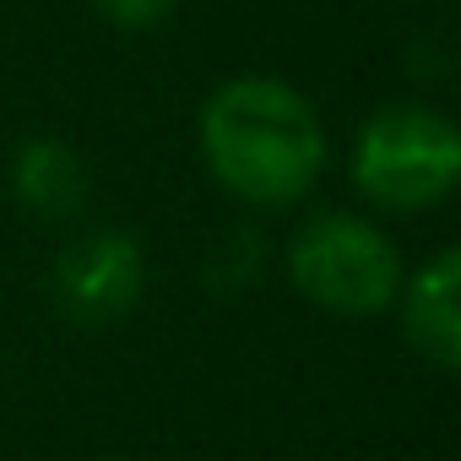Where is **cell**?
I'll list each match as a JSON object with an SVG mask.
<instances>
[{"instance_id":"6da1fadb","label":"cell","mask_w":461,"mask_h":461,"mask_svg":"<svg viewBox=\"0 0 461 461\" xmlns=\"http://www.w3.org/2000/svg\"><path fill=\"white\" fill-rule=\"evenodd\" d=\"M326 152L315 104L283 77H228L201 104V158L212 179L256 212L304 201L326 174Z\"/></svg>"},{"instance_id":"7a4b0ae2","label":"cell","mask_w":461,"mask_h":461,"mask_svg":"<svg viewBox=\"0 0 461 461\" xmlns=\"http://www.w3.org/2000/svg\"><path fill=\"white\" fill-rule=\"evenodd\" d=\"M288 283L304 304L337 321H369L385 315L402 294V256L375 217L358 212H315L288 240Z\"/></svg>"},{"instance_id":"3957f363","label":"cell","mask_w":461,"mask_h":461,"mask_svg":"<svg viewBox=\"0 0 461 461\" xmlns=\"http://www.w3.org/2000/svg\"><path fill=\"white\" fill-rule=\"evenodd\" d=\"M461 179L456 120L434 104H385L353 141V185L375 212H429Z\"/></svg>"},{"instance_id":"277c9868","label":"cell","mask_w":461,"mask_h":461,"mask_svg":"<svg viewBox=\"0 0 461 461\" xmlns=\"http://www.w3.org/2000/svg\"><path fill=\"white\" fill-rule=\"evenodd\" d=\"M147 288V261L141 245L125 234V228H87L77 234L60 256H55V310L71 326H114L136 310Z\"/></svg>"},{"instance_id":"5b68a950","label":"cell","mask_w":461,"mask_h":461,"mask_svg":"<svg viewBox=\"0 0 461 461\" xmlns=\"http://www.w3.org/2000/svg\"><path fill=\"white\" fill-rule=\"evenodd\" d=\"M402 315L407 348L434 369H461V250H434L412 277H402V294L391 304Z\"/></svg>"},{"instance_id":"8992f818","label":"cell","mask_w":461,"mask_h":461,"mask_svg":"<svg viewBox=\"0 0 461 461\" xmlns=\"http://www.w3.org/2000/svg\"><path fill=\"white\" fill-rule=\"evenodd\" d=\"M87 163L60 136H28L12 158V195L39 222H71L87 206Z\"/></svg>"},{"instance_id":"52a82bcc","label":"cell","mask_w":461,"mask_h":461,"mask_svg":"<svg viewBox=\"0 0 461 461\" xmlns=\"http://www.w3.org/2000/svg\"><path fill=\"white\" fill-rule=\"evenodd\" d=\"M87 6H93L104 23L136 33V28H158V23H168L179 0H87Z\"/></svg>"}]
</instances>
